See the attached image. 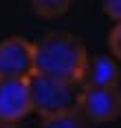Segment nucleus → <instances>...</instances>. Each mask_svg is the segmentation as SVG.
Listing matches in <instances>:
<instances>
[{
    "label": "nucleus",
    "mask_w": 121,
    "mask_h": 128,
    "mask_svg": "<svg viewBox=\"0 0 121 128\" xmlns=\"http://www.w3.org/2000/svg\"><path fill=\"white\" fill-rule=\"evenodd\" d=\"M88 62V51L77 36L51 31L35 42V73L79 84Z\"/></svg>",
    "instance_id": "nucleus-1"
},
{
    "label": "nucleus",
    "mask_w": 121,
    "mask_h": 128,
    "mask_svg": "<svg viewBox=\"0 0 121 128\" xmlns=\"http://www.w3.org/2000/svg\"><path fill=\"white\" fill-rule=\"evenodd\" d=\"M29 88H31L33 113L44 117V115H53V113L75 108L79 84H70V82L57 80V77L33 73L29 77Z\"/></svg>",
    "instance_id": "nucleus-2"
},
{
    "label": "nucleus",
    "mask_w": 121,
    "mask_h": 128,
    "mask_svg": "<svg viewBox=\"0 0 121 128\" xmlns=\"http://www.w3.org/2000/svg\"><path fill=\"white\" fill-rule=\"evenodd\" d=\"M75 108L88 124H110L121 117V86H79Z\"/></svg>",
    "instance_id": "nucleus-3"
},
{
    "label": "nucleus",
    "mask_w": 121,
    "mask_h": 128,
    "mask_svg": "<svg viewBox=\"0 0 121 128\" xmlns=\"http://www.w3.org/2000/svg\"><path fill=\"white\" fill-rule=\"evenodd\" d=\"M35 73V42L11 36L0 42V77H31Z\"/></svg>",
    "instance_id": "nucleus-4"
},
{
    "label": "nucleus",
    "mask_w": 121,
    "mask_h": 128,
    "mask_svg": "<svg viewBox=\"0 0 121 128\" xmlns=\"http://www.w3.org/2000/svg\"><path fill=\"white\" fill-rule=\"evenodd\" d=\"M31 113L29 77H0V122L18 124Z\"/></svg>",
    "instance_id": "nucleus-5"
},
{
    "label": "nucleus",
    "mask_w": 121,
    "mask_h": 128,
    "mask_svg": "<svg viewBox=\"0 0 121 128\" xmlns=\"http://www.w3.org/2000/svg\"><path fill=\"white\" fill-rule=\"evenodd\" d=\"M121 80L119 64L112 55H93L88 58L79 86H115Z\"/></svg>",
    "instance_id": "nucleus-6"
},
{
    "label": "nucleus",
    "mask_w": 121,
    "mask_h": 128,
    "mask_svg": "<svg viewBox=\"0 0 121 128\" xmlns=\"http://www.w3.org/2000/svg\"><path fill=\"white\" fill-rule=\"evenodd\" d=\"M40 128H88V122L84 119L77 108H68L62 113L44 115L40 122Z\"/></svg>",
    "instance_id": "nucleus-7"
},
{
    "label": "nucleus",
    "mask_w": 121,
    "mask_h": 128,
    "mask_svg": "<svg viewBox=\"0 0 121 128\" xmlns=\"http://www.w3.org/2000/svg\"><path fill=\"white\" fill-rule=\"evenodd\" d=\"M29 4L38 18L55 20L68 13V9L73 7V0H29Z\"/></svg>",
    "instance_id": "nucleus-8"
},
{
    "label": "nucleus",
    "mask_w": 121,
    "mask_h": 128,
    "mask_svg": "<svg viewBox=\"0 0 121 128\" xmlns=\"http://www.w3.org/2000/svg\"><path fill=\"white\" fill-rule=\"evenodd\" d=\"M108 49H110V55L121 62V20H117L108 33Z\"/></svg>",
    "instance_id": "nucleus-9"
},
{
    "label": "nucleus",
    "mask_w": 121,
    "mask_h": 128,
    "mask_svg": "<svg viewBox=\"0 0 121 128\" xmlns=\"http://www.w3.org/2000/svg\"><path fill=\"white\" fill-rule=\"evenodd\" d=\"M101 9L110 20H121V0H101Z\"/></svg>",
    "instance_id": "nucleus-10"
},
{
    "label": "nucleus",
    "mask_w": 121,
    "mask_h": 128,
    "mask_svg": "<svg viewBox=\"0 0 121 128\" xmlns=\"http://www.w3.org/2000/svg\"><path fill=\"white\" fill-rule=\"evenodd\" d=\"M0 128H18V124H9V122H0Z\"/></svg>",
    "instance_id": "nucleus-11"
}]
</instances>
